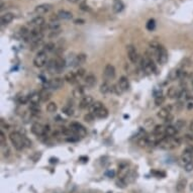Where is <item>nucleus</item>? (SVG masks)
Listing matches in <instances>:
<instances>
[{"label": "nucleus", "instance_id": "58", "mask_svg": "<svg viewBox=\"0 0 193 193\" xmlns=\"http://www.w3.org/2000/svg\"><path fill=\"white\" fill-rule=\"evenodd\" d=\"M190 131H193V123H191V125H190Z\"/></svg>", "mask_w": 193, "mask_h": 193}, {"label": "nucleus", "instance_id": "54", "mask_svg": "<svg viewBox=\"0 0 193 193\" xmlns=\"http://www.w3.org/2000/svg\"><path fill=\"white\" fill-rule=\"evenodd\" d=\"M173 118H174V116H173L172 114H170V115L168 116V118H167L165 119V121H166V122H171V121H173Z\"/></svg>", "mask_w": 193, "mask_h": 193}, {"label": "nucleus", "instance_id": "23", "mask_svg": "<svg viewBox=\"0 0 193 193\" xmlns=\"http://www.w3.org/2000/svg\"><path fill=\"white\" fill-rule=\"evenodd\" d=\"M40 100L46 102V101L50 100V98L52 97V93L50 92L48 88H45V89H43L40 92Z\"/></svg>", "mask_w": 193, "mask_h": 193}, {"label": "nucleus", "instance_id": "59", "mask_svg": "<svg viewBox=\"0 0 193 193\" xmlns=\"http://www.w3.org/2000/svg\"><path fill=\"white\" fill-rule=\"evenodd\" d=\"M192 88H193V80H192Z\"/></svg>", "mask_w": 193, "mask_h": 193}, {"label": "nucleus", "instance_id": "30", "mask_svg": "<svg viewBox=\"0 0 193 193\" xmlns=\"http://www.w3.org/2000/svg\"><path fill=\"white\" fill-rule=\"evenodd\" d=\"M28 98H30V104H39L40 100V93L34 92L33 94H30V95L28 96Z\"/></svg>", "mask_w": 193, "mask_h": 193}, {"label": "nucleus", "instance_id": "20", "mask_svg": "<svg viewBox=\"0 0 193 193\" xmlns=\"http://www.w3.org/2000/svg\"><path fill=\"white\" fill-rule=\"evenodd\" d=\"M87 60V56L85 54H79V55L76 56L75 58V63L74 66H81L83 65Z\"/></svg>", "mask_w": 193, "mask_h": 193}, {"label": "nucleus", "instance_id": "47", "mask_svg": "<svg viewBox=\"0 0 193 193\" xmlns=\"http://www.w3.org/2000/svg\"><path fill=\"white\" fill-rule=\"evenodd\" d=\"M184 169H185V171H187V172H190V171H192L193 170V162H190V163H188L187 165H185Z\"/></svg>", "mask_w": 193, "mask_h": 193}, {"label": "nucleus", "instance_id": "4", "mask_svg": "<svg viewBox=\"0 0 193 193\" xmlns=\"http://www.w3.org/2000/svg\"><path fill=\"white\" fill-rule=\"evenodd\" d=\"M155 53H156L158 63H159V64H162V65L166 64L167 61H168V52L166 51V49L164 48L163 46H161Z\"/></svg>", "mask_w": 193, "mask_h": 193}, {"label": "nucleus", "instance_id": "24", "mask_svg": "<svg viewBox=\"0 0 193 193\" xmlns=\"http://www.w3.org/2000/svg\"><path fill=\"white\" fill-rule=\"evenodd\" d=\"M101 107H103L102 102H100V101H94V103L89 107V111L90 113H92V114H95Z\"/></svg>", "mask_w": 193, "mask_h": 193}, {"label": "nucleus", "instance_id": "45", "mask_svg": "<svg viewBox=\"0 0 193 193\" xmlns=\"http://www.w3.org/2000/svg\"><path fill=\"white\" fill-rule=\"evenodd\" d=\"M30 111H33V113L40 112V106H39V104H30Z\"/></svg>", "mask_w": 193, "mask_h": 193}, {"label": "nucleus", "instance_id": "3", "mask_svg": "<svg viewBox=\"0 0 193 193\" xmlns=\"http://www.w3.org/2000/svg\"><path fill=\"white\" fill-rule=\"evenodd\" d=\"M142 69L143 71L147 73L148 75L152 74L153 72L156 71V64L151 58H145L142 60Z\"/></svg>", "mask_w": 193, "mask_h": 193}, {"label": "nucleus", "instance_id": "46", "mask_svg": "<svg viewBox=\"0 0 193 193\" xmlns=\"http://www.w3.org/2000/svg\"><path fill=\"white\" fill-rule=\"evenodd\" d=\"M27 101H30V98H28V96H19V98H18V102H19L20 104H25L27 102Z\"/></svg>", "mask_w": 193, "mask_h": 193}, {"label": "nucleus", "instance_id": "56", "mask_svg": "<svg viewBox=\"0 0 193 193\" xmlns=\"http://www.w3.org/2000/svg\"><path fill=\"white\" fill-rule=\"evenodd\" d=\"M80 160L82 161V162H87V161H88V158H87V157H80Z\"/></svg>", "mask_w": 193, "mask_h": 193}, {"label": "nucleus", "instance_id": "42", "mask_svg": "<svg viewBox=\"0 0 193 193\" xmlns=\"http://www.w3.org/2000/svg\"><path fill=\"white\" fill-rule=\"evenodd\" d=\"M149 47H150L151 50H153L154 52H156V51L161 47V45L158 42H155L154 40V42H151L150 44H149Z\"/></svg>", "mask_w": 193, "mask_h": 193}, {"label": "nucleus", "instance_id": "14", "mask_svg": "<svg viewBox=\"0 0 193 193\" xmlns=\"http://www.w3.org/2000/svg\"><path fill=\"white\" fill-rule=\"evenodd\" d=\"M51 9H52V5L47 4V3H44V4L37 5L36 7V9H34V11H36V13H37V14H44V13L49 12Z\"/></svg>", "mask_w": 193, "mask_h": 193}, {"label": "nucleus", "instance_id": "28", "mask_svg": "<svg viewBox=\"0 0 193 193\" xmlns=\"http://www.w3.org/2000/svg\"><path fill=\"white\" fill-rule=\"evenodd\" d=\"M56 61H57V67H58V73H61V71H63V69L67 65V62H66L65 59L61 58V57L57 58Z\"/></svg>", "mask_w": 193, "mask_h": 193}, {"label": "nucleus", "instance_id": "10", "mask_svg": "<svg viewBox=\"0 0 193 193\" xmlns=\"http://www.w3.org/2000/svg\"><path fill=\"white\" fill-rule=\"evenodd\" d=\"M28 25H30V26H33V28L43 27L44 25H46V20L43 16H37L28 23Z\"/></svg>", "mask_w": 193, "mask_h": 193}, {"label": "nucleus", "instance_id": "40", "mask_svg": "<svg viewBox=\"0 0 193 193\" xmlns=\"http://www.w3.org/2000/svg\"><path fill=\"white\" fill-rule=\"evenodd\" d=\"M111 91L112 92H114V93H116V94H121V93H123V91H122V89L121 88V86H119L118 85V83L116 84V85H113V86L111 87Z\"/></svg>", "mask_w": 193, "mask_h": 193}, {"label": "nucleus", "instance_id": "33", "mask_svg": "<svg viewBox=\"0 0 193 193\" xmlns=\"http://www.w3.org/2000/svg\"><path fill=\"white\" fill-rule=\"evenodd\" d=\"M185 125H186V121L184 119H178L175 125H174V126H175V128L177 131H181L182 128H185Z\"/></svg>", "mask_w": 193, "mask_h": 193}, {"label": "nucleus", "instance_id": "57", "mask_svg": "<svg viewBox=\"0 0 193 193\" xmlns=\"http://www.w3.org/2000/svg\"><path fill=\"white\" fill-rule=\"evenodd\" d=\"M189 150H190V152H191V154L193 155V147H192V148H189Z\"/></svg>", "mask_w": 193, "mask_h": 193}, {"label": "nucleus", "instance_id": "12", "mask_svg": "<svg viewBox=\"0 0 193 193\" xmlns=\"http://www.w3.org/2000/svg\"><path fill=\"white\" fill-rule=\"evenodd\" d=\"M172 108H173L172 105H168V106H165V107H163V108H161L157 113L158 118H160L162 119H166L171 114V110H172Z\"/></svg>", "mask_w": 193, "mask_h": 193}, {"label": "nucleus", "instance_id": "25", "mask_svg": "<svg viewBox=\"0 0 193 193\" xmlns=\"http://www.w3.org/2000/svg\"><path fill=\"white\" fill-rule=\"evenodd\" d=\"M77 77H76V74L74 72H69L67 73V74L65 75V79L64 80H66L68 82V83H71V84H75L76 82H77Z\"/></svg>", "mask_w": 193, "mask_h": 193}, {"label": "nucleus", "instance_id": "11", "mask_svg": "<svg viewBox=\"0 0 193 193\" xmlns=\"http://www.w3.org/2000/svg\"><path fill=\"white\" fill-rule=\"evenodd\" d=\"M104 76L107 79H113L115 77V68L111 64H107L104 68Z\"/></svg>", "mask_w": 193, "mask_h": 193}, {"label": "nucleus", "instance_id": "31", "mask_svg": "<svg viewBox=\"0 0 193 193\" xmlns=\"http://www.w3.org/2000/svg\"><path fill=\"white\" fill-rule=\"evenodd\" d=\"M185 187H186V180L185 179L179 180L178 183H177V185H176L177 191H178V192H183L185 190Z\"/></svg>", "mask_w": 193, "mask_h": 193}, {"label": "nucleus", "instance_id": "37", "mask_svg": "<svg viewBox=\"0 0 193 193\" xmlns=\"http://www.w3.org/2000/svg\"><path fill=\"white\" fill-rule=\"evenodd\" d=\"M155 27H156V21H155V19H150L147 23V24H146V28L150 31L154 30Z\"/></svg>", "mask_w": 193, "mask_h": 193}, {"label": "nucleus", "instance_id": "35", "mask_svg": "<svg viewBox=\"0 0 193 193\" xmlns=\"http://www.w3.org/2000/svg\"><path fill=\"white\" fill-rule=\"evenodd\" d=\"M56 49V46L54 43H48L46 44L45 46H44L43 51H45L46 53H50V52H53V51H55Z\"/></svg>", "mask_w": 193, "mask_h": 193}, {"label": "nucleus", "instance_id": "19", "mask_svg": "<svg viewBox=\"0 0 193 193\" xmlns=\"http://www.w3.org/2000/svg\"><path fill=\"white\" fill-rule=\"evenodd\" d=\"M96 84V77L93 74H88L85 77V85L88 87H93Z\"/></svg>", "mask_w": 193, "mask_h": 193}, {"label": "nucleus", "instance_id": "32", "mask_svg": "<svg viewBox=\"0 0 193 193\" xmlns=\"http://www.w3.org/2000/svg\"><path fill=\"white\" fill-rule=\"evenodd\" d=\"M47 28H49L52 31H56V30H60V23L58 21H51V23H49L47 25Z\"/></svg>", "mask_w": 193, "mask_h": 193}, {"label": "nucleus", "instance_id": "5", "mask_svg": "<svg viewBox=\"0 0 193 193\" xmlns=\"http://www.w3.org/2000/svg\"><path fill=\"white\" fill-rule=\"evenodd\" d=\"M64 85V80L63 78L57 77V78H53L47 83V86L49 87V89H53V90H58L61 87H63Z\"/></svg>", "mask_w": 193, "mask_h": 193}, {"label": "nucleus", "instance_id": "55", "mask_svg": "<svg viewBox=\"0 0 193 193\" xmlns=\"http://www.w3.org/2000/svg\"><path fill=\"white\" fill-rule=\"evenodd\" d=\"M192 108H193V102H189V103L187 104V109L191 110Z\"/></svg>", "mask_w": 193, "mask_h": 193}, {"label": "nucleus", "instance_id": "16", "mask_svg": "<svg viewBox=\"0 0 193 193\" xmlns=\"http://www.w3.org/2000/svg\"><path fill=\"white\" fill-rule=\"evenodd\" d=\"M57 15H58V17L60 18V19H66V20L72 19V17H73L72 12L68 11V10H65V9H61V10H59Z\"/></svg>", "mask_w": 193, "mask_h": 193}, {"label": "nucleus", "instance_id": "36", "mask_svg": "<svg viewBox=\"0 0 193 193\" xmlns=\"http://www.w3.org/2000/svg\"><path fill=\"white\" fill-rule=\"evenodd\" d=\"M62 111L64 112L66 115H68V116H72L73 114H74V109H73V108H72V107H71L70 105L63 107Z\"/></svg>", "mask_w": 193, "mask_h": 193}, {"label": "nucleus", "instance_id": "38", "mask_svg": "<svg viewBox=\"0 0 193 193\" xmlns=\"http://www.w3.org/2000/svg\"><path fill=\"white\" fill-rule=\"evenodd\" d=\"M30 31L27 30L26 27H21L20 28V30H19V34H20V37H23V39H26V37L30 36Z\"/></svg>", "mask_w": 193, "mask_h": 193}, {"label": "nucleus", "instance_id": "34", "mask_svg": "<svg viewBox=\"0 0 193 193\" xmlns=\"http://www.w3.org/2000/svg\"><path fill=\"white\" fill-rule=\"evenodd\" d=\"M57 109H58V106H57L56 102H50L48 105H47V111L50 112V113L56 112Z\"/></svg>", "mask_w": 193, "mask_h": 193}, {"label": "nucleus", "instance_id": "13", "mask_svg": "<svg viewBox=\"0 0 193 193\" xmlns=\"http://www.w3.org/2000/svg\"><path fill=\"white\" fill-rule=\"evenodd\" d=\"M182 91L176 87H170L167 91V96L169 98H180L182 96Z\"/></svg>", "mask_w": 193, "mask_h": 193}, {"label": "nucleus", "instance_id": "9", "mask_svg": "<svg viewBox=\"0 0 193 193\" xmlns=\"http://www.w3.org/2000/svg\"><path fill=\"white\" fill-rule=\"evenodd\" d=\"M94 103V99L91 95H85L84 97L81 98L80 102H79V107L81 109L89 108V107Z\"/></svg>", "mask_w": 193, "mask_h": 193}, {"label": "nucleus", "instance_id": "26", "mask_svg": "<svg viewBox=\"0 0 193 193\" xmlns=\"http://www.w3.org/2000/svg\"><path fill=\"white\" fill-rule=\"evenodd\" d=\"M96 116V118H101V119H103V118H106L107 116H108V110H107L106 107H101V108L98 110V111L94 114Z\"/></svg>", "mask_w": 193, "mask_h": 193}, {"label": "nucleus", "instance_id": "6", "mask_svg": "<svg viewBox=\"0 0 193 193\" xmlns=\"http://www.w3.org/2000/svg\"><path fill=\"white\" fill-rule=\"evenodd\" d=\"M70 129L74 132L75 135H79V137H83L86 135V129L82 126L80 123L78 122H72L70 125Z\"/></svg>", "mask_w": 193, "mask_h": 193}, {"label": "nucleus", "instance_id": "48", "mask_svg": "<svg viewBox=\"0 0 193 193\" xmlns=\"http://www.w3.org/2000/svg\"><path fill=\"white\" fill-rule=\"evenodd\" d=\"M184 140L186 142H188V143H191V142H193V135H184Z\"/></svg>", "mask_w": 193, "mask_h": 193}, {"label": "nucleus", "instance_id": "21", "mask_svg": "<svg viewBox=\"0 0 193 193\" xmlns=\"http://www.w3.org/2000/svg\"><path fill=\"white\" fill-rule=\"evenodd\" d=\"M177 129L174 125H168L165 129V135L167 138H174L177 134Z\"/></svg>", "mask_w": 193, "mask_h": 193}, {"label": "nucleus", "instance_id": "18", "mask_svg": "<svg viewBox=\"0 0 193 193\" xmlns=\"http://www.w3.org/2000/svg\"><path fill=\"white\" fill-rule=\"evenodd\" d=\"M118 85L121 86V88L122 89L123 92H125V91H128L129 89V82H128V79L125 77V76H122L121 77L118 81Z\"/></svg>", "mask_w": 193, "mask_h": 193}, {"label": "nucleus", "instance_id": "50", "mask_svg": "<svg viewBox=\"0 0 193 193\" xmlns=\"http://www.w3.org/2000/svg\"><path fill=\"white\" fill-rule=\"evenodd\" d=\"M80 8L82 9V10H84V11H90L89 6L86 5V4H85V3H82V4L80 5Z\"/></svg>", "mask_w": 193, "mask_h": 193}, {"label": "nucleus", "instance_id": "53", "mask_svg": "<svg viewBox=\"0 0 193 193\" xmlns=\"http://www.w3.org/2000/svg\"><path fill=\"white\" fill-rule=\"evenodd\" d=\"M106 175H107V176H109L110 178H112V177H114L115 172H114V171H109V172H107V173H106Z\"/></svg>", "mask_w": 193, "mask_h": 193}, {"label": "nucleus", "instance_id": "52", "mask_svg": "<svg viewBox=\"0 0 193 193\" xmlns=\"http://www.w3.org/2000/svg\"><path fill=\"white\" fill-rule=\"evenodd\" d=\"M74 23L75 24H83V23H85V20L84 19H75Z\"/></svg>", "mask_w": 193, "mask_h": 193}, {"label": "nucleus", "instance_id": "2", "mask_svg": "<svg viewBox=\"0 0 193 193\" xmlns=\"http://www.w3.org/2000/svg\"><path fill=\"white\" fill-rule=\"evenodd\" d=\"M47 60H48V53H46L45 51L42 50L37 54L36 57H34L33 65L37 68H42L47 64V63H48Z\"/></svg>", "mask_w": 193, "mask_h": 193}, {"label": "nucleus", "instance_id": "49", "mask_svg": "<svg viewBox=\"0 0 193 193\" xmlns=\"http://www.w3.org/2000/svg\"><path fill=\"white\" fill-rule=\"evenodd\" d=\"M175 107H176V109H178V110H181V109L183 108V107H184V104H183V102H182V101H178V102L176 103Z\"/></svg>", "mask_w": 193, "mask_h": 193}, {"label": "nucleus", "instance_id": "8", "mask_svg": "<svg viewBox=\"0 0 193 193\" xmlns=\"http://www.w3.org/2000/svg\"><path fill=\"white\" fill-rule=\"evenodd\" d=\"M31 132H33L34 135L42 137V135H45V132H46V126L43 125L42 123L36 122L31 125Z\"/></svg>", "mask_w": 193, "mask_h": 193}, {"label": "nucleus", "instance_id": "41", "mask_svg": "<svg viewBox=\"0 0 193 193\" xmlns=\"http://www.w3.org/2000/svg\"><path fill=\"white\" fill-rule=\"evenodd\" d=\"M85 73H86V71H85V69L83 68H79L77 71H76V77H77L78 79H80V78H83L84 76H85Z\"/></svg>", "mask_w": 193, "mask_h": 193}, {"label": "nucleus", "instance_id": "51", "mask_svg": "<svg viewBox=\"0 0 193 193\" xmlns=\"http://www.w3.org/2000/svg\"><path fill=\"white\" fill-rule=\"evenodd\" d=\"M154 123V119H147V121H146V122H145V125H147V126H151L152 125H153Z\"/></svg>", "mask_w": 193, "mask_h": 193}, {"label": "nucleus", "instance_id": "22", "mask_svg": "<svg viewBox=\"0 0 193 193\" xmlns=\"http://www.w3.org/2000/svg\"><path fill=\"white\" fill-rule=\"evenodd\" d=\"M112 8L115 13H119V12H121L123 10V8H125V4L122 3L121 0H114Z\"/></svg>", "mask_w": 193, "mask_h": 193}, {"label": "nucleus", "instance_id": "17", "mask_svg": "<svg viewBox=\"0 0 193 193\" xmlns=\"http://www.w3.org/2000/svg\"><path fill=\"white\" fill-rule=\"evenodd\" d=\"M47 69L50 73H58V67H57L56 59H51L47 63Z\"/></svg>", "mask_w": 193, "mask_h": 193}, {"label": "nucleus", "instance_id": "7", "mask_svg": "<svg viewBox=\"0 0 193 193\" xmlns=\"http://www.w3.org/2000/svg\"><path fill=\"white\" fill-rule=\"evenodd\" d=\"M126 52H128V57L129 61H131L132 63H134V64L138 62L139 55H138L137 49H135V46L128 45V47H126Z\"/></svg>", "mask_w": 193, "mask_h": 193}, {"label": "nucleus", "instance_id": "39", "mask_svg": "<svg viewBox=\"0 0 193 193\" xmlns=\"http://www.w3.org/2000/svg\"><path fill=\"white\" fill-rule=\"evenodd\" d=\"M164 102H165V97H164L163 95L155 97V104H156V105L160 106V105H162Z\"/></svg>", "mask_w": 193, "mask_h": 193}, {"label": "nucleus", "instance_id": "1", "mask_svg": "<svg viewBox=\"0 0 193 193\" xmlns=\"http://www.w3.org/2000/svg\"><path fill=\"white\" fill-rule=\"evenodd\" d=\"M23 138L24 135H21L18 132H12L11 134L9 135V140H10L11 144L13 145V147L16 149L17 151H21L23 148H25Z\"/></svg>", "mask_w": 193, "mask_h": 193}, {"label": "nucleus", "instance_id": "44", "mask_svg": "<svg viewBox=\"0 0 193 193\" xmlns=\"http://www.w3.org/2000/svg\"><path fill=\"white\" fill-rule=\"evenodd\" d=\"M0 143H1V147L6 146V137H5L4 132H3L2 131L0 132Z\"/></svg>", "mask_w": 193, "mask_h": 193}, {"label": "nucleus", "instance_id": "29", "mask_svg": "<svg viewBox=\"0 0 193 193\" xmlns=\"http://www.w3.org/2000/svg\"><path fill=\"white\" fill-rule=\"evenodd\" d=\"M99 90H100V92L102 94H107L108 92L111 91V86H110V85L107 83V82H103V83L100 85Z\"/></svg>", "mask_w": 193, "mask_h": 193}, {"label": "nucleus", "instance_id": "43", "mask_svg": "<svg viewBox=\"0 0 193 193\" xmlns=\"http://www.w3.org/2000/svg\"><path fill=\"white\" fill-rule=\"evenodd\" d=\"M94 118H95V115L90 112L87 113V114H85V116H84V121L87 122H92L94 121Z\"/></svg>", "mask_w": 193, "mask_h": 193}, {"label": "nucleus", "instance_id": "27", "mask_svg": "<svg viewBox=\"0 0 193 193\" xmlns=\"http://www.w3.org/2000/svg\"><path fill=\"white\" fill-rule=\"evenodd\" d=\"M73 96L75 98H82L84 97V89L82 86H77L73 90Z\"/></svg>", "mask_w": 193, "mask_h": 193}, {"label": "nucleus", "instance_id": "15", "mask_svg": "<svg viewBox=\"0 0 193 193\" xmlns=\"http://www.w3.org/2000/svg\"><path fill=\"white\" fill-rule=\"evenodd\" d=\"M13 19H14V14L11 13V12H7V13H4L1 15V19H0V21H1L2 25H6V24L10 23Z\"/></svg>", "mask_w": 193, "mask_h": 193}]
</instances>
